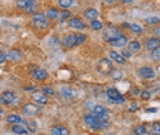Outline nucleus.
<instances>
[{"label": "nucleus", "mask_w": 160, "mask_h": 135, "mask_svg": "<svg viewBox=\"0 0 160 135\" xmlns=\"http://www.w3.org/2000/svg\"><path fill=\"white\" fill-rule=\"evenodd\" d=\"M120 36H122V32H120V29L118 28V26H115V25H108L106 31L102 33L104 40L109 41V43H112L113 40H116V39H119Z\"/></svg>", "instance_id": "1"}, {"label": "nucleus", "mask_w": 160, "mask_h": 135, "mask_svg": "<svg viewBox=\"0 0 160 135\" xmlns=\"http://www.w3.org/2000/svg\"><path fill=\"white\" fill-rule=\"evenodd\" d=\"M31 22H32V25L35 26L36 29H46V28L48 26L47 17H46V14H43V12H38V14H33V15H32Z\"/></svg>", "instance_id": "2"}, {"label": "nucleus", "mask_w": 160, "mask_h": 135, "mask_svg": "<svg viewBox=\"0 0 160 135\" xmlns=\"http://www.w3.org/2000/svg\"><path fill=\"white\" fill-rule=\"evenodd\" d=\"M106 95H108L109 101H111L112 104H123V102L126 101V98L123 97V95L120 94L116 88H113V87H111V88H108V90H106Z\"/></svg>", "instance_id": "3"}, {"label": "nucleus", "mask_w": 160, "mask_h": 135, "mask_svg": "<svg viewBox=\"0 0 160 135\" xmlns=\"http://www.w3.org/2000/svg\"><path fill=\"white\" fill-rule=\"evenodd\" d=\"M90 113L94 114V116L98 118V120H109L108 109H106L105 106H102V105H97V106H94Z\"/></svg>", "instance_id": "4"}, {"label": "nucleus", "mask_w": 160, "mask_h": 135, "mask_svg": "<svg viewBox=\"0 0 160 135\" xmlns=\"http://www.w3.org/2000/svg\"><path fill=\"white\" fill-rule=\"evenodd\" d=\"M17 7L24 10L25 12H33L36 10V0H18Z\"/></svg>", "instance_id": "5"}, {"label": "nucleus", "mask_w": 160, "mask_h": 135, "mask_svg": "<svg viewBox=\"0 0 160 135\" xmlns=\"http://www.w3.org/2000/svg\"><path fill=\"white\" fill-rule=\"evenodd\" d=\"M83 120H84L86 126H87L88 128H91L92 131H98L99 130V120L92 113L86 114V116L83 117Z\"/></svg>", "instance_id": "6"}, {"label": "nucleus", "mask_w": 160, "mask_h": 135, "mask_svg": "<svg viewBox=\"0 0 160 135\" xmlns=\"http://www.w3.org/2000/svg\"><path fill=\"white\" fill-rule=\"evenodd\" d=\"M40 112V106L38 104H25L22 106V114L24 116H36Z\"/></svg>", "instance_id": "7"}, {"label": "nucleus", "mask_w": 160, "mask_h": 135, "mask_svg": "<svg viewBox=\"0 0 160 135\" xmlns=\"http://www.w3.org/2000/svg\"><path fill=\"white\" fill-rule=\"evenodd\" d=\"M15 101V94L12 91H4L0 94V105L3 106H8Z\"/></svg>", "instance_id": "8"}, {"label": "nucleus", "mask_w": 160, "mask_h": 135, "mask_svg": "<svg viewBox=\"0 0 160 135\" xmlns=\"http://www.w3.org/2000/svg\"><path fill=\"white\" fill-rule=\"evenodd\" d=\"M32 77L38 81H44L48 79V73L42 68H36L35 70H32Z\"/></svg>", "instance_id": "9"}, {"label": "nucleus", "mask_w": 160, "mask_h": 135, "mask_svg": "<svg viewBox=\"0 0 160 135\" xmlns=\"http://www.w3.org/2000/svg\"><path fill=\"white\" fill-rule=\"evenodd\" d=\"M112 64H111V61L109 59H106V58H102L101 61H99V64H98V70L99 72H102L104 75L106 73H111L112 72Z\"/></svg>", "instance_id": "10"}, {"label": "nucleus", "mask_w": 160, "mask_h": 135, "mask_svg": "<svg viewBox=\"0 0 160 135\" xmlns=\"http://www.w3.org/2000/svg\"><path fill=\"white\" fill-rule=\"evenodd\" d=\"M68 25L71 26L72 29H78V31H83V29H86V25L84 22L82 21L80 18H76V17H73V18H69L68 19Z\"/></svg>", "instance_id": "11"}, {"label": "nucleus", "mask_w": 160, "mask_h": 135, "mask_svg": "<svg viewBox=\"0 0 160 135\" xmlns=\"http://www.w3.org/2000/svg\"><path fill=\"white\" fill-rule=\"evenodd\" d=\"M62 46L65 48H72L76 46V33H69L65 35L64 39H62Z\"/></svg>", "instance_id": "12"}, {"label": "nucleus", "mask_w": 160, "mask_h": 135, "mask_svg": "<svg viewBox=\"0 0 160 135\" xmlns=\"http://www.w3.org/2000/svg\"><path fill=\"white\" fill-rule=\"evenodd\" d=\"M32 99L38 105H46L48 102V97L43 91H36V93L32 94Z\"/></svg>", "instance_id": "13"}, {"label": "nucleus", "mask_w": 160, "mask_h": 135, "mask_svg": "<svg viewBox=\"0 0 160 135\" xmlns=\"http://www.w3.org/2000/svg\"><path fill=\"white\" fill-rule=\"evenodd\" d=\"M145 48L149 51L159 50L160 48V39L159 37H149L148 40L145 41Z\"/></svg>", "instance_id": "14"}, {"label": "nucleus", "mask_w": 160, "mask_h": 135, "mask_svg": "<svg viewBox=\"0 0 160 135\" xmlns=\"http://www.w3.org/2000/svg\"><path fill=\"white\" fill-rule=\"evenodd\" d=\"M138 75L142 79H153L155 77V70L151 66H142V68H139Z\"/></svg>", "instance_id": "15"}, {"label": "nucleus", "mask_w": 160, "mask_h": 135, "mask_svg": "<svg viewBox=\"0 0 160 135\" xmlns=\"http://www.w3.org/2000/svg\"><path fill=\"white\" fill-rule=\"evenodd\" d=\"M69 130L64 126H54L50 131V135H69Z\"/></svg>", "instance_id": "16"}, {"label": "nucleus", "mask_w": 160, "mask_h": 135, "mask_svg": "<svg viewBox=\"0 0 160 135\" xmlns=\"http://www.w3.org/2000/svg\"><path fill=\"white\" fill-rule=\"evenodd\" d=\"M111 44L113 47H118V48H124L128 44V39L126 37V36H120L119 39H116V40H113Z\"/></svg>", "instance_id": "17"}, {"label": "nucleus", "mask_w": 160, "mask_h": 135, "mask_svg": "<svg viewBox=\"0 0 160 135\" xmlns=\"http://www.w3.org/2000/svg\"><path fill=\"white\" fill-rule=\"evenodd\" d=\"M6 121H7L8 124H11V126H14V124H21L22 123V118H21L19 114L12 113V114H8V116L6 117Z\"/></svg>", "instance_id": "18"}, {"label": "nucleus", "mask_w": 160, "mask_h": 135, "mask_svg": "<svg viewBox=\"0 0 160 135\" xmlns=\"http://www.w3.org/2000/svg\"><path fill=\"white\" fill-rule=\"evenodd\" d=\"M7 54V59H10V61H19V59L22 58V54H21V51H18V50H10L8 52H6Z\"/></svg>", "instance_id": "19"}, {"label": "nucleus", "mask_w": 160, "mask_h": 135, "mask_svg": "<svg viewBox=\"0 0 160 135\" xmlns=\"http://www.w3.org/2000/svg\"><path fill=\"white\" fill-rule=\"evenodd\" d=\"M11 131L17 135H24V134H28V128L21 126V124H14V126L11 127Z\"/></svg>", "instance_id": "20"}, {"label": "nucleus", "mask_w": 160, "mask_h": 135, "mask_svg": "<svg viewBox=\"0 0 160 135\" xmlns=\"http://www.w3.org/2000/svg\"><path fill=\"white\" fill-rule=\"evenodd\" d=\"M98 15H99V12L97 11L95 8H87L84 11V17L87 18V19H90V21H92V19H97V18H98Z\"/></svg>", "instance_id": "21"}, {"label": "nucleus", "mask_w": 160, "mask_h": 135, "mask_svg": "<svg viewBox=\"0 0 160 135\" xmlns=\"http://www.w3.org/2000/svg\"><path fill=\"white\" fill-rule=\"evenodd\" d=\"M109 57H111V59H113V61L118 62V64H120V65L126 62V58H123L122 54H119V52H116V51H111V52H109Z\"/></svg>", "instance_id": "22"}, {"label": "nucleus", "mask_w": 160, "mask_h": 135, "mask_svg": "<svg viewBox=\"0 0 160 135\" xmlns=\"http://www.w3.org/2000/svg\"><path fill=\"white\" fill-rule=\"evenodd\" d=\"M128 50L131 52H138L139 50H141V43H139L138 40H132V41H128L127 44Z\"/></svg>", "instance_id": "23"}, {"label": "nucleus", "mask_w": 160, "mask_h": 135, "mask_svg": "<svg viewBox=\"0 0 160 135\" xmlns=\"http://www.w3.org/2000/svg\"><path fill=\"white\" fill-rule=\"evenodd\" d=\"M59 12L61 11H58L57 8H48L46 11V17L50 19H57V18H59Z\"/></svg>", "instance_id": "24"}, {"label": "nucleus", "mask_w": 160, "mask_h": 135, "mask_svg": "<svg viewBox=\"0 0 160 135\" xmlns=\"http://www.w3.org/2000/svg\"><path fill=\"white\" fill-rule=\"evenodd\" d=\"M104 24H102L101 21H98V19H92V21H90V28L94 29V31H101Z\"/></svg>", "instance_id": "25"}, {"label": "nucleus", "mask_w": 160, "mask_h": 135, "mask_svg": "<svg viewBox=\"0 0 160 135\" xmlns=\"http://www.w3.org/2000/svg\"><path fill=\"white\" fill-rule=\"evenodd\" d=\"M72 4H73V0H58V6L64 10L71 8Z\"/></svg>", "instance_id": "26"}, {"label": "nucleus", "mask_w": 160, "mask_h": 135, "mask_svg": "<svg viewBox=\"0 0 160 135\" xmlns=\"http://www.w3.org/2000/svg\"><path fill=\"white\" fill-rule=\"evenodd\" d=\"M25 124H26V128H28V131H31V133H36V130H38V124H36V121L26 120Z\"/></svg>", "instance_id": "27"}, {"label": "nucleus", "mask_w": 160, "mask_h": 135, "mask_svg": "<svg viewBox=\"0 0 160 135\" xmlns=\"http://www.w3.org/2000/svg\"><path fill=\"white\" fill-rule=\"evenodd\" d=\"M134 134L135 135H145L146 134V128L142 124H138V126L134 127Z\"/></svg>", "instance_id": "28"}, {"label": "nucleus", "mask_w": 160, "mask_h": 135, "mask_svg": "<svg viewBox=\"0 0 160 135\" xmlns=\"http://www.w3.org/2000/svg\"><path fill=\"white\" fill-rule=\"evenodd\" d=\"M151 59L155 62H160V48L159 50H153L151 51Z\"/></svg>", "instance_id": "29"}, {"label": "nucleus", "mask_w": 160, "mask_h": 135, "mask_svg": "<svg viewBox=\"0 0 160 135\" xmlns=\"http://www.w3.org/2000/svg\"><path fill=\"white\" fill-rule=\"evenodd\" d=\"M61 94H62V97H64V98H72L73 95H75V93H73L71 88H62Z\"/></svg>", "instance_id": "30"}, {"label": "nucleus", "mask_w": 160, "mask_h": 135, "mask_svg": "<svg viewBox=\"0 0 160 135\" xmlns=\"http://www.w3.org/2000/svg\"><path fill=\"white\" fill-rule=\"evenodd\" d=\"M151 133L153 135H160V123H153L151 127Z\"/></svg>", "instance_id": "31"}, {"label": "nucleus", "mask_w": 160, "mask_h": 135, "mask_svg": "<svg viewBox=\"0 0 160 135\" xmlns=\"http://www.w3.org/2000/svg\"><path fill=\"white\" fill-rule=\"evenodd\" d=\"M86 41V35L83 33H76V46H80Z\"/></svg>", "instance_id": "32"}, {"label": "nucleus", "mask_w": 160, "mask_h": 135, "mask_svg": "<svg viewBox=\"0 0 160 135\" xmlns=\"http://www.w3.org/2000/svg\"><path fill=\"white\" fill-rule=\"evenodd\" d=\"M146 24L148 25H155V24H159L160 22V19L158 17H149V18H146Z\"/></svg>", "instance_id": "33"}, {"label": "nucleus", "mask_w": 160, "mask_h": 135, "mask_svg": "<svg viewBox=\"0 0 160 135\" xmlns=\"http://www.w3.org/2000/svg\"><path fill=\"white\" fill-rule=\"evenodd\" d=\"M42 91L46 95H55V91L52 90L51 87H47V85H44V87H42Z\"/></svg>", "instance_id": "34"}, {"label": "nucleus", "mask_w": 160, "mask_h": 135, "mask_svg": "<svg viewBox=\"0 0 160 135\" xmlns=\"http://www.w3.org/2000/svg\"><path fill=\"white\" fill-rule=\"evenodd\" d=\"M59 17H61V22H64L65 19H69V18H71V12H68L66 10H64V11L59 12Z\"/></svg>", "instance_id": "35"}, {"label": "nucleus", "mask_w": 160, "mask_h": 135, "mask_svg": "<svg viewBox=\"0 0 160 135\" xmlns=\"http://www.w3.org/2000/svg\"><path fill=\"white\" fill-rule=\"evenodd\" d=\"M130 29H131L132 32H135V33H141L142 32V28L138 24H131L130 25Z\"/></svg>", "instance_id": "36"}, {"label": "nucleus", "mask_w": 160, "mask_h": 135, "mask_svg": "<svg viewBox=\"0 0 160 135\" xmlns=\"http://www.w3.org/2000/svg\"><path fill=\"white\" fill-rule=\"evenodd\" d=\"M141 98H142V99H144V101H148L149 99V98H151V91H142V93H141Z\"/></svg>", "instance_id": "37"}, {"label": "nucleus", "mask_w": 160, "mask_h": 135, "mask_svg": "<svg viewBox=\"0 0 160 135\" xmlns=\"http://www.w3.org/2000/svg\"><path fill=\"white\" fill-rule=\"evenodd\" d=\"M131 54H132V52L130 51V50H124V48H123V51H122V57H123V58L127 59V58L131 57Z\"/></svg>", "instance_id": "38"}, {"label": "nucleus", "mask_w": 160, "mask_h": 135, "mask_svg": "<svg viewBox=\"0 0 160 135\" xmlns=\"http://www.w3.org/2000/svg\"><path fill=\"white\" fill-rule=\"evenodd\" d=\"M111 75H112V76H116V80H120V79H122V73L118 72V70H112Z\"/></svg>", "instance_id": "39"}, {"label": "nucleus", "mask_w": 160, "mask_h": 135, "mask_svg": "<svg viewBox=\"0 0 160 135\" xmlns=\"http://www.w3.org/2000/svg\"><path fill=\"white\" fill-rule=\"evenodd\" d=\"M137 109H138V104H137V102H132V104L130 105V108H128L130 112H134V110H137Z\"/></svg>", "instance_id": "40"}, {"label": "nucleus", "mask_w": 160, "mask_h": 135, "mask_svg": "<svg viewBox=\"0 0 160 135\" xmlns=\"http://www.w3.org/2000/svg\"><path fill=\"white\" fill-rule=\"evenodd\" d=\"M6 59H7V54H6V52H3V51H0V64H3Z\"/></svg>", "instance_id": "41"}, {"label": "nucleus", "mask_w": 160, "mask_h": 135, "mask_svg": "<svg viewBox=\"0 0 160 135\" xmlns=\"http://www.w3.org/2000/svg\"><path fill=\"white\" fill-rule=\"evenodd\" d=\"M132 95V97H138V95H141V91L138 90V88H132L131 90V93H130Z\"/></svg>", "instance_id": "42"}, {"label": "nucleus", "mask_w": 160, "mask_h": 135, "mask_svg": "<svg viewBox=\"0 0 160 135\" xmlns=\"http://www.w3.org/2000/svg\"><path fill=\"white\" fill-rule=\"evenodd\" d=\"M153 33H155V35H158V36H156V37H159V39H160V25H159V26H156V28H155V31H153Z\"/></svg>", "instance_id": "43"}, {"label": "nucleus", "mask_w": 160, "mask_h": 135, "mask_svg": "<svg viewBox=\"0 0 160 135\" xmlns=\"http://www.w3.org/2000/svg\"><path fill=\"white\" fill-rule=\"evenodd\" d=\"M146 112L148 113H155V112H158V109L156 108H149V109H146Z\"/></svg>", "instance_id": "44"}, {"label": "nucleus", "mask_w": 160, "mask_h": 135, "mask_svg": "<svg viewBox=\"0 0 160 135\" xmlns=\"http://www.w3.org/2000/svg\"><path fill=\"white\" fill-rule=\"evenodd\" d=\"M105 2V4H108V6H112L113 3H115V0H104Z\"/></svg>", "instance_id": "45"}, {"label": "nucleus", "mask_w": 160, "mask_h": 135, "mask_svg": "<svg viewBox=\"0 0 160 135\" xmlns=\"http://www.w3.org/2000/svg\"><path fill=\"white\" fill-rule=\"evenodd\" d=\"M122 28H126V29H130V24H127V22H123V24H122Z\"/></svg>", "instance_id": "46"}, {"label": "nucleus", "mask_w": 160, "mask_h": 135, "mask_svg": "<svg viewBox=\"0 0 160 135\" xmlns=\"http://www.w3.org/2000/svg\"><path fill=\"white\" fill-rule=\"evenodd\" d=\"M119 2H122V3H127V4H128V3H132V0H119Z\"/></svg>", "instance_id": "47"}, {"label": "nucleus", "mask_w": 160, "mask_h": 135, "mask_svg": "<svg viewBox=\"0 0 160 135\" xmlns=\"http://www.w3.org/2000/svg\"><path fill=\"white\" fill-rule=\"evenodd\" d=\"M24 90H25V91H31V90H35V87H25Z\"/></svg>", "instance_id": "48"}, {"label": "nucleus", "mask_w": 160, "mask_h": 135, "mask_svg": "<svg viewBox=\"0 0 160 135\" xmlns=\"http://www.w3.org/2000/svg\"><path fill=\"white\" fill-rule=\"evenodd\" d=\"M3 116H4V110H3L2 108H0V117H3Z\"/></svg>", "instance_id": "49"}]
</instances>
